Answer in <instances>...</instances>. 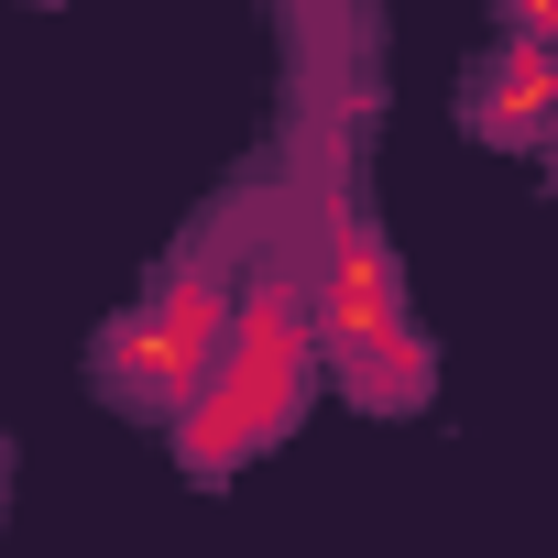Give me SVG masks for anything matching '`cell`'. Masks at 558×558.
I'll list each match as a JSON object with an SVG mask.
<instances>
[{"label": "cell", "mask_w": 558, "mask_h": 558, "mask_svg": "<svg viewBox=\"0 0 558 558\" xmlns=\"http://www.w3.org/2000/svg\"><path fill=\"white\" fill-rule=\"evenodd\" d=\"M286 219H296V241H307L318 373H329L351 405H373V416H416L427 384H438V362H427V329H416V307H405L395 241L373 230L362 197H340V208H296V197H286Z\"/></svg>", "instance_id": "3"}, {"label": "cell", "mask_w": 558, "mask_h": 558, "mask_svg": "<svg viewBox=\"0 0 558 558\" xmlns=\"http://www.w3.org/2000/svg\"><path fill=\"white\" fill-rule=\"evenodd\" d=\"M307 384H318L307 241H296V219H274V241H263V263H252V296H241V329H230L208 395L175 416V460H186V482H230L241 460H263L274 438L296 427Z\"/></svg>", "instance_id": "2"}, {"label": "cell", "mask_w": 558, "mask_h": 558, "mask_svg": "<svg viewBox=\"0 0 558 558\" xmlns=\"http://www.w3.org/2000/svg\"><path fill=\"white\" fill-rule=\"evenodd\" d=\"M504 45H547V56H558V0H536V12H514V23H504Z\"/></svg>", "instance_id": "5"}, {"label": "cell", "mask_w": 558, "mask_h": 558, "mask_svg": "<svg viewBox=\"0 0 558 558\" xmlns=\"http://www.w3.org/2000/svg\"><path fill=\"white\" fill-rule=\"evenodd\" d=\"M547 165H558V154H547Z\"/></svg>", "instance_id": "6"}, {"label": "cell", "mask_w": 558, "mask_h": 558, "mask_svg": "<svg viewBox=\"0 0 558 558\" xmlns=\"http://www.w3.org/2000/svg\"><path fill=\"white\" fill-rule=\"evenodd\" d=\"M460 121L504 154H558V56L547 45H493L460 88Z\"/></svg>", "instance_id": "4"}, {"label": "cell", "mask_w": 558, "mask_h": 558, "mask_svg": "<svg viewBox=\"0 0 558 558\" xmlns=\"http://www.w3.org/2000/svg\"><path fill=\"white\" fill-rule=\"evenodd\" d=\"M274 219H286V186H274V175H263V186H230V197L175 241V263L88 340V373H99L110 405L175 427V416L208 395V373H219V351H230V329H241V296H252V263H263Z\"/></svg>", "instance_id": "1"}]
</instances>
